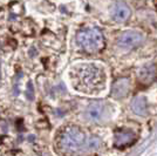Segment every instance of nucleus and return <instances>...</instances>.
I'll list each match as a JSON object with an SVG mask.
<instances>
[{"mask_svg":"<svg viewBox=\"0 0 157 156\" xmlns=\"http://www.w3.org/2000/svg\"><path fill=\"white\" fill-rule=\"evenodd\" d=\"M132 107V111H135L138 115H143L145 113V109H147V103H145V100L144 99L138 98L136 100H134V102L131 104Z\"/></svg>","mask_w":157,"mask_h":156,"instance_id":"1a4fd4ad","label":"nucleus"},{"mask_svg":"<svg viewBox=\"0 0 157 156\" xmlns=\"http://www.w3.org/2000/svg\"><path fill=\"white\" fill-rule=\"evenodd\" d=\"M135 135L131 133L130 130H118L115 134V146L118 148H122V147H127V146H130L135 141Z\"/></svg>","mask_w":157,"mask_h":156,"instance_id":"0eeeda50","label":"nucleus"},{"mask_svg":"<svg viewBox=\"0 0 157 156\" xmlns=\"http://www.w3.org/2000/svg\"><path fill=\"white\" fill-rule=\"evenodd\" d=\"M78 42L88 53H96L105 46L103 37L96 28H86L78 34Z\"/></svg>","mask_w":157,"mask_h":156,"instance_id":"7ed1b4c3","label":"nucleus"},{"mask_svg":"<svg viewBox=\"0 0 157 156\" xmlns=\"http://www.w3.org/2000/svg\"><path fill=\"white\" fill-rule=\"evenodd\" d=\"M128 89H129V81L127 79H120L117 80L114 85H113V91H111V94L115 96V98H122L124 96L125 94L128 93Z\"/></svg>","mask_w":157,"mask_h":156,"instance_id":"6e6552de","label":"nucleus"},{"mask_svg":"<svg viewBox=\"0 0 157 156\" xmlns=\"http://www.w3.org/2000/svg\"><path fill=\"white\" fill-rule=\"evenodd\" d=\"M86 146H88L87 136L78 127H67L56 137V148L66 155L78 154L85 149Z\"/></svg>","mask_w":157,"mask_h":156,"instance_id":"f03ea898","label":"nucleus"},{"mask_svg":"<svg viewBox=\"0 0 157 156\" xmlns=\"http://www.w3.org/2000/svg\"><path fill=\"white\" fill-rule=\"evenodd\" d=\"M73 86L83 93H98L105 87V73L95 65H81L72 71Z\"/></svg>","mask_w":157,"mask_h":156,"instance_id":"f257e3e1","label":"nucleus"},{"mask_svg":"<svg viewBox=\"0 0 157 156\" xmlns=\"http://www.w3.org/2000/svg\"><path fill=\"white\" fill-rule=\"evenodd\" d=\"M110 13L114 20H116V21H124V20L129 18L130 10H129V7L127 6L124 2L118 1L116 4H114V6L111 7Z\"/></svg>","mask_w":157,"mask_h":156,"instance_id":"423d86ee","label":"nucleus"},{"mask_svg":"<svg viewBox=\"0 0 157 156\" xmlns=\"http://www.w3.org/2000/svg\"><path fill=\"white\" fill-rule=\"evenodd\" d=\"M105 104L103 102H94L87 108V117L92 121H101L105 117Z\"/></svg>","mask_w":157,"mask_h":156,"instance_id":"39448f33","label":"nucleus"},{"mask_svg":"<svg viewBox=\"0 0 157 156\" xmlns=\"http://www.w3.org/2000/svg\"><path fill=\"white\" fill-rule=\"evenodd\" d=\"M142 40V37L136 32H124L122 33L118 38V45L123 48H132L137 46Z\"/></svg>","mask_w":157,"mask_h":156,"instance_id":"20e7f679","label":"nucleus"}]
</instances>
